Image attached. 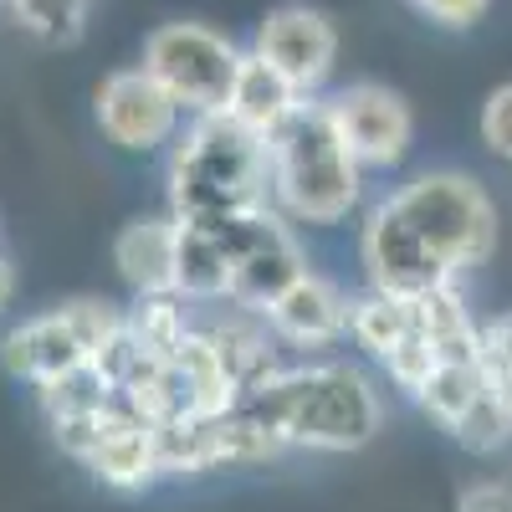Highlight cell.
<instances>
[{"mask_svg":"<svg viewBox=\"0 0 512 512\" xmlns=\"http://www.w3.org/2000/svg\"><path fill=\"white\" fill-rule=\"evenodd\" d=\"M497 251V205L492 195L456 169H436L400 185L364 221L359 256L369 287L420 297L461 272L482 267Z\"/></svg>","mask_w":512,"mask_h":512,"instance_id":"cell-1","label":"cell"},{"mask_svg":"<svg viewBox=\"0 0 512 512\" xmlns=\"http://www.w3.org/2000/svg\"><path fill=\"white\" fill-rule=\"evenodd\" d=\"M236 405L256 425H267L282 446L328 451V456L369 446L384 425V405L374 395L369 374L344 359L277 369L262 390L241 395Z\"/></svg>","mask_w":512,"mask_h":512,"instance_id":"cell-2","label":"cell"},{"mask_svg":"<svg viewBox=\"0 0 512 512\" xmlns=\"http://www.w3.org/2000/svg\"><path fill=\"white\" fill-rule=\"evenodd\" d=\"M262 205H272L267 139L241 128L226 108L200 113L169 154V216L185 226H216Z\"/></svg>","mask_w":512,"mask_h":512,"instance_id":"cell-3","label":"cell"},{"mask_svg":"<svg viewBox=\"0 0 512 512\" xmlns=\"http://www.w3.org/2000/svg\"><path fill=\"white\" fill-rule=\"evenodd\" d=\"M272 159V210L303 226H338L364 195V169L344 144L328 103L303 98L267 139Z\"/></svg>","mask_w":512,"mask_h":512,"instance_id":"cell-4","label":"cell"},{"mask_svg":"<svg viewBox=\"0 0 512 512\" xmlns=\"http://www.w3.org/2000/svg\"><path fill=\"white\" fill-rule=\"evenodd\" d=\"M139 67L180 103V113L200 118V113L226 108L236 67H241V47L205 21H164L144 36Z\"/></svg>","mask_w":512,"mask_h":512,"instance_id":"cell-5","label":"cell"},{"mask_svg":"<svg viewBox=\"0 0 512 512\" xmlns=\"http://www.w3.org/2000/svg\"><path fill=\"white\" fill-rule=\"evenodd\" d=\"M123 328V313L113 303H98V297H72V303L52 308V313H36L21 328L6 333L0 344V359L6 369L26 384H47L77 364L98 359V349Z\"/></svg>","mask_w":512,"mask_h":512,"instance_id":"cell-6","label":"cell"},{"mask_svg":"<svg viewBox=\"0 0 512 512\" xmlns=\"http://www.w3.org/2000/svg\"><path fill=\"white\" fill-rule=\"evenodd\" d=\"M221 241H226V262H231V287L226 303L262 313L272 297H282L297 277L308 272L303 246H297L292 226L282 210L262 205V210H241L231 221H216Z\"/></svg>","mask_w":512,"mask_h":512,"instance_id":"cell-7","label":"cell"},{"mask_svg":"<svg viewBox=\"0 0 512 512\" xmlns=\"http://www.w3.org/2000/svg\"><path fill=\"white\" fill-rule=\"evenodd\" d=\"M93 118L103 128V139L128 149V154H154L175 139L180 128V103L169 98L144 67L108 72L93 93Z\"/></svg>","mask_w":512,"mask_h":512,"instance_id":"cell-8","label":"cell"},{"mask_svg":"<svg viewBox=\"0 0 512 512\" xmlns=\"http://www.w3.org/2000/svg\"><path fill=\"white\" fill-rule=\"evenodd\" d=\"M328 113L338 123V134H344V144L354 149L359 169H395L410 154L415 113L384 82H354V88H344L328 103Z\"/></svg>","mask_w":512,"mask_h":512,"instance_id":"cell-9","label":"cell"},{"mask_svg":"<svg viewBox=\"0 0 512 512\" xmlns=\"http://www.w3.org/2000/svg\"><path fill=\"white\" fill-rule=\"evenodd\" d=\"M251 52L267 57L303 98H313L338 62V31L313 6H277V11L262 16V26H256Z\"/></svg>","mask_w":512,"mask_h":512,"instance_id":"cell-10","label":"cell"},{"mask_svg":"<svg viewBox=\"0 0 512 512\" xmlns=\"http://www.w3.org/2000/svg\"><path fill=\"white\" fill-rule=\"evenodd\" d=\"M82 466H88V472L103 487H113V492H144L149 482L164 477L154 425L113 400L103 410V420H98V441H93V451H88V461H82Z\"/></svg>","mask_w":512,"mask_h":512,"instance_id":"cell-11","label":"cell"},{"mask_svg":"<svg viewBox=\"0 0 512 512\" xmlns=\"http://www.w3.org/2000/svg\"><path fill=\"white\" fill-rule=\"evenodd\" d=\"M267 328L277 333V344L292 349H333L338 338H349V297L338 292L328 277L303 272L282 297L262 308Z\"/></svg>","mask_w":512,"mask_h":512,"instance_id":"cell-12","label":"cell"},{"mask_svg":"<svg viewBox=\"0 0 512 512\" xmlns=\"http://www.w3.org/2000/svg\"><path fill=\"white\" fill-rule=\"evenodd\" d=\"M175 262H180L175 216H139L113 241V267L134 292H175Z\"/></svg>","mask_w":512,"mask_h":512,"instance_id":"cell-13","label":"cell"},{"mask_svg":"<svg viewBox=\"0 0 512 512\" xmlns=\"http://www.w3.org/2000/svg\"><path fill=\"white\" fill-rule=\"evenodd\" d=\"M231 308H236V303H231ZM205 333L216 338L221 364H226V374H231V384H236V400L251 395V390H262L277 369H287V364L277 359V333L267 328L262 313H251V308H236V313L216 318Z\"/></svg>","mask_w":512,"mask_h":512,"instance_id":"cell-14","label":"cell"},{"mask_svg":"<svg viewBox=\"0 0 512 512\" xmlns=\"http://www.w3.org/2000/svg\"><path fill=\"white\" fill-rule=\"evenodd\" d=\"M297 103H303V93H297L267 57L241 52V67H236V82H231V98H226V113H231L241 128L272 139Z\"/></svg>","mask_w":512,"mask_h":512,"instance_id":"cell-15","label":"cell"},{"mask_svg":"<svg viewBox=\"0 0 512 512\" xmlns=\"http://www.w3.org/2000/svg\"><path fill=\"white\" fill-rule=\"evenodd\" d=\"M169 369L180 379V395H185V415H221L236 405V384L221 364V349L205 328H190L185 344L169 354Z\"/></svg>","mask_w":512,"mask_h":512,"instance_id":"cell-16","label":"cell"},{"mask_svg":"<svg viewBox=\"0 0 512 512\" xmlns=\"http://www.w3.org/2000/svg\"><path fill=\"white\" fill-rule=\"evenodd\" d=\"M231 262L216 226H185L180 221V262H175V292L190 303H226Z\"/></svg>","mask_w":512,"mask_h":512,"instance_id":"cell-17","label":"cell"},{"mask_svg":"<svg viewBox=\"0 0 512 512\" xmlns=\"http://www.w3.org/2000/svg\"><path fill=\"white\" fill-rule=\"evenodd\" d=\"M415 328L431 338L441 359H477L482 323L472 318V308H466L456 282H441V287L415 297Z\"/></svg>","mask_w":512,"mask_h":512,"instance_id":"cell-18","label":"cell"},{"mask_svg":"<svg viewBox=\"0 0 512 512\" xmlns=\"http://www.w3.org/2000/svg\"><path fill=\"white\" fill-rule=\"evenodd\" d=\"M185 303L190 297H180V292H134V303L123 308V328L134 333L149 354L169 359L185 344V333L195 328Z\"/></svg>","mask_w":512,"mask_h":512,"instance_id":"cell-19","label":"cell"},{"mask_svg":"<svg viewBox=\"0 0 512 512\" xmlns=\"http://www.w3.org/2000/svg\"><path fill=\"white\" fill-rule=\"evenodd\" d=\"M487 390H492V384H487V374H482L477 359H441L431 369V379L415 390V400H420V410L431 415L436 425H446V431H451V425L472 410Z\"/></svg>","mask_w":512,"mask_h":512,"instance_id":"cell-20","label":"cell"},{"mask_svg":"<svg viewBox=\"0 0 512 512\" xmlns=\"http://www.w3.org/2000/svg\"><path fill=\"white\" fill-rule=\"evenodd\" d=\"M410 323H415V297H400V292L369 287L364 297H354V303H349V338H354L364 354H374V359L390 354V344Z\"/></svg>","mask_w":512,"mask_h":512,"instance_id":"cell-21","label":"cell"},{"mask_svg":"<svg viewBox=\"0 0 512 512\" xmlns=\"http://www.w3.org/2000/svg\"><path fill=\"white\" fill-rule=\"evenodd\" d=\"M36 395H41V410H47V420H67V415H98L113 405V384L108 374L88 359V364H77L47 384H36Z\"/></svg>","mask_w":512,"mask_h":512,"instance_id":"cell-22","label":"cell"},{"mask_svg":"<svg viewBox=\"0 0 512 512\" xmlns=\"http://www.w3.org/2000/svg\"><path fill=\"white\" fill-rule=\"evenodd\" d=\"M16 26L47 47H72L88 31V0H6Z\"/></svg>","mask_w":512,"mask_h":512,"instance_id":"cell-23","label":"cell"},{"mask_svg":"<svg viewBox=\"0 0 512 512\" xmlns=\"http://www.w3.org/2000/svg\"><path fill=\"white\" fill-rule=\"evenodd\" d=\"M379 364H384V374H390V379L400 384L405 395H415L420 384L431 379V369L441 364V354H436V344H431V338H425V333L410 323V328L395 338V344H390V354H384Z\"/></svg>","mask_w":512,"mask_h":512,"instance_id":"cell-24","label":"cell"},{"mask_svg":"<svg viewBox=\"0 0 512 512\" xmlns=\"http://www.w3.org/2000/svg\"><path fill=\"white\" fill-rule=\"evenodd\" d=\"M451 436L466 446V451H477V456H487V451H497V446H507L512 441V420L502 415V405H497V395L487 390L472 410H466L456 425H451Z\"/></svg>","mask_w":512,"mask_h":512,"instance_id":"cell-25","label":"cell"},{"mask_svg":"<svg viewBox=\"0 0 512 512\" xmlns=\"http://www.w3.org/2000/svg\"><path fill=\"white\" fill-rule=\"evenodd\" d=\"M477 134H482V144H487L497 159L512 164V82H502V88L487 93L482 118H477Z\"/></svg>","mask_w":512,"mask_h":512,"instance_id":"cell-26","label":"cell"},{"mask_svg":"<svg viewBox=\"0 0 512 512\" xmlns=\"http://www.w3.org/2000/svg\"><path fill=\"white\" fill-rule=\"evenodd\" d=\"M477 364H482L487 384H492V379H502V374H512V313H507V318L482 323V338H477Z\"/></svg>","mask_w":512,"mask_h":512,"instance_id":"cell-27","label":"cell"},{"mask_svg":"<svg viewBox=\"0 0 512 512\" xmlns=\"http://www.w3.org/2000/svg\"><path fill=\"white\" fill-rule=\"evenodd\" d=\"M487 6H492V0H415V11H420L425 21L446 26V31H466V26H477V21L487 16Z\"/></svg>","mask_w":512,"mask_h":512,"instance_id":"cell-28","label":"cell"},{"mask_svg":"<svg viewBox=\"0 0 512 512\" xmlns=\"http://www.w3.org/2000/svg\"><path fill=\"white\" fill-rule=\"evenodd\" d=\"M456 512H512V487L507 482H472L456 497Z\"/></svg>","mask_w":512,"mask_h":512,"instance_id":"cell-29","label":"cell"},{"mask_svg":"<svg viewBox=\"0 0 512 512\" xmlns=\"http://www.w3.org/2000/svg\"><path fill=\"white\" fill-rule=\"evenodd\" d=\"M11 297H16V267H11V256L0 251V313L11 308Z\"/></svg>","mask_w":512,"mask_h":512,"instance_id":"cell-30","label":"cell"},{"mask_svg":"<svg viewBox=\"0 0 512 512\" xmlns=\"http://www.w3.org/2000/svg\"><path fill=\"white\" fill-rule=\"evenodd\" d=\"M492 395H497V405H502V415L512 420V374H502V379H492Z\"/></svg>","mask_w":512,"mask_h":512,"instance_id":"cell-31","label":"cell"},{"mask_svg":"<svg viewBox=\"0 0 512 512\" xmlns=\"http://www.w3.org/2000/svg\"><path fill=\"white\" fill-rule=\"evenodd\" d=\"M410 6H415V0H410Z\"/></svg>","mask_w":512,"mask_h":512,"instance_id":"cell-32","label":"cell"}]
</instances>
